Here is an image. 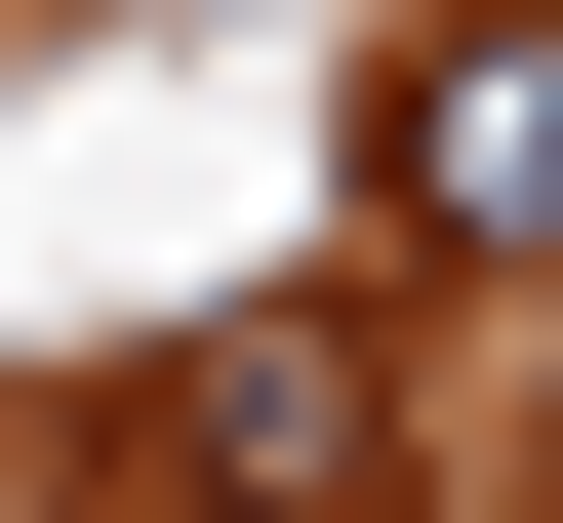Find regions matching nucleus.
<instances>
[{
    "mask_svg": "<svg viewBox=\"0 0 563 523\" xmlns=\"http://www.w3.org/2000/svg\"><path fill=\"white\" fill-rule=\"evenodd\" d=\"M121 483L162 523H363L402 483V323H201L162 403H121Z\"/></svg>",
    "mask_w": 563,
    "mask_h": 523,
    "instance_id": "nucleus-1",
    "label": "nucleus"
},
{
    "mask_svg": "<svg viewBox=\"0 0 563 523\" xmlns=\"http://www.w3.org/2000/svg\"><path fill=\"white\" fill-rule=\"evenodd\" d=\"M363 242H563V0H443V41H402V81H363Z\"/></svg>",
    "mask_w": 563,
    "mask_h": 523,
    "instance_id": "nucleus-2",
    "label": "nucleus"
}]
</instances>
